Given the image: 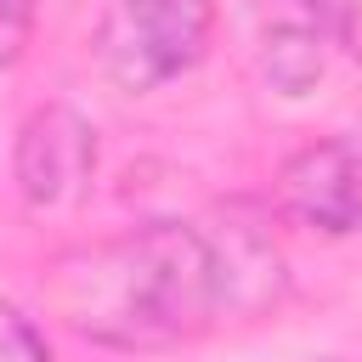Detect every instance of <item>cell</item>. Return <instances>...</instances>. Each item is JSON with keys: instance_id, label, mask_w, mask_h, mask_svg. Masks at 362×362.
<instances>
[{"instance_id": "6da1fadb", "label": "cell", "mask_w": 362, "mask_h": 362, "mask_svg": "<svg viewBox=\"0 0 362 362\" xmlns=\"http://www.w3.org/2000/svg\"><path fill=\"white\" fill-rule=\"evenodd\" d=\"M40 288L79 339L107 351H170L232 311L221 243L181 221L68 249L51 260Z\"/></svg>"}, {"instance_id": "7a4b0ae2", "label": "cell", "mask_w": 362, "mask_h": 362, "mask_svg": "<svg viewBox=\"0 0 362 362\" xmlns=\"http://www.w3.org/2000/svg\"><path fill=\"white\" fill-rule=\"evenodd\" d=\"M215 28V0H113L96 28V57L119 90H158L187 74Z\"/></svg>"}, {"instance_id": "3957f363", "label": "cell", "mask_w": 362, "mask_h": 362, "mask_svg": "<svg viewBox=\"0 0 362 362\" xmlns=\"http://www.w3.org/2000/svg\"><path fill=\"white\" fill-rule=\"evenodd\" d=\"M277 204L311 232H362V136H322L277 170Z\"/></svg>"}, {"instance_id": "277c9868", "label": "cell", "mask_w": 362, "mask_h": 362, "mask_svg": "<svg viewBox=\"0 0 362 362\" xmlns=\"http://www.w3.org/2000/svg\"><path fill=\"white\" fill-rule=\"evenodd\" d=\"M11 170H17V187L34 209H68L85 198V187L96 175V130L62 102L34 107L17 130Z\"/></svg>"}, {"instance_id": "5b68a950", "label": "cell", "mask_w": 362, "mask_h": 362, "mask_svg": "<svg viewBox=\"0 0 362 362\" xmlns=\"http://www.w3.org/2000/svg\"><path fill=\"white\" fill-rule=\"evenodd\" d=\"M328 40H317L311 28H294V23H272L266 40H260V68L266 79L283 90V96H305L322 74H328Z\"/></svg>"}, {"instance_id": "8992f818", "label": "cell", "mask_w": 362, "mask_h": 362, "mask_svg": "<svg viewBox=\"0 0 362 362\" xmlns=\"http://www.w3.org/2000/svg\"><path fill=\"white\" fill-rule=\"evenodd\" d=\"M277 23H294V28H311L317 40H328L334 51L351 45L356 34V0H283V17Z\"/></svg>"}, {"instance_id": "52a82bcc", "label": "cell", "mask_w": 362, "mask_h": 362, "mask_svg": "<svg viewBox=\"0 0 362 362\" xmlns=\"http://www.w3.org/2000/svg\"><path fill=\"white\" fill-rule=\"evenodd\" d=\"M0 362H51L45 334H40L11 300H0Z\"/></svg>"}, {"instance_id": "ba28073f", "label": "cell", "mask_w": 362, "mask_h": 362, "mask_svg": "<svg viewBox=\"0 0 362 362\" xmlns=\"http://www.w3.org/2000/svg\"><path fill=\"white\" fill-rule=\"evenodd\" d=\"M28 34H34V0H0V68L23 57Z\"/></svg>"}]
</instances>
